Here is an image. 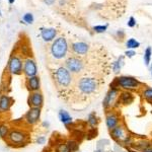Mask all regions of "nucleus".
<instances>
[{"mask_svg":"<svg viewBox=\"0 0 152 152\" xmlns=\"http://www.w3.org/2000/svg\"><path fill=\"white\" fill-rule=\"evenodd\" d=\"M135 99L134 94L131 91H127V90H123L120 92L119 99H118V107H120V104L122 105H129L133 104Z\"/></svg>","mask_w":152,"mask_h":152,"instance_id":"obj_14","label":"nucleus"},{"mask_svg":"<svg viewBox=\"0 0 152 152\" xmlns=\"http://www.w3.org/2000/svg\"><path fill=\"white\" fill-rule=\"evenodd\" d=\"M150 73H151V76H152V64L150 65Z\"/></svg>","mask_w":152,"mask_h":152,"instance_id":"obj_41","label":"nucleus"},{"mask_svg":"<svg viewBox=\"0 0 152 152\" xmlns=\"http://www.w3.org/2000/svg\"><path fill=\"white\" fill-rule=\"evenodd\" d=\"M71 49L76 55H85L89 51V45L85 42H75L71 45Z\"/></svg>","mask_w":152,"mask_h":152,"instance_id":"obj_15","label":"nucleus"},{"mask_svg":"<svg viewBox=\"0 0 152 152\" xmlns=\"http://www.w3.org/2000/svg\"><path fill=\"white\" fill-rule=\"evenodd\" d=\"M141 85L142 83L137 78H135L134 76L127 75L118 76L111 83V87L119 88V89L127 90V91H132V90L138 89Z\"/></svg>","mask_w":152,"mask_h":152,"instance_id":"obj_1","label":"nucleus"},{"mask_svg":"<svg viewBox=\"0 0 152 152\" xmlns=\"http://www.w3.org/2000/svg\"><path fill=\"white\" fill-rule=\"evenodd\" d=\"M142 97L149 102H152V87H146L142 91Z\"/></svg>","mask_w":152,"mask_h":152,"instance_id":"obj_25","label":"nucleus"},{"mask_svg":"<svg viewBox=\"0 0 152 152\" xmlns=\"http://www.w3.org/2000/svg\"><path fill=\"white\" fill-rule=\"evenodd\" d=\"M72 73L64 66L56 68L53 72V78L56 85L61 89H66L72 83Z\"/></svg>","mask_w":152,"mask_h":152,"instance_id":"obj_2","label":"nucleus"},{"mask_svg":"<svg viewBox=\"0 0 152 152\" xmlns=\"http://www.w3.org/2000/svg\"><path fill=\"white\" fill-rule=\"evenodd\" d=\"M26 87L31 92L39 91L41 87V81L40 78L38 76H33V77H28L26 79Z\"/></svg>","mask_w":152,"mask_h":152,"instance_id":"obj_18","label":"nucleus"},{"mask_svg":"<svg viewBox=\"0 0 152 152\" xmlns=\"http://www.w3.org/2000/svg\"><path fill=\"white\" fill-rule=\"evenodd\" d=\"M56 36H57V29L54 28H43L41 31V37L46 43L52 42Z\"/></svg>","mask_w":152,"mask_h":152,"instance_id":"obj_17","label":"nucleus"},{"mask_svg":"<svg viewBox=\"0 0 152 152\" xmlns=\"http://www.w3.org/2000/svg\"><path fill=\"white\" fill-rule=\"evenodd\" d=\"M121 117H120L119 113L115 110H110V111L105 112V125L109 130L116 128L118 125L121 124Z\"/></svg>","mask_w":152,"mask_h":152,"instance_id":"obj_10","label":"nucleus"},{"mask_svg":"<svg viewBox=\"0 0 152 152\" xmlns=\"http://www.w3.org/2000/svg\"><path fill=\"white\" fill-rule=\"evenodd\" d=\"M120 92L121 91L119 88L110 87L109 91L107 92L104 100H102V107L105 112L118 107V99H119Z\"/></svg>","mask_w":152,"mask_h":152,"instance_id":"obj_5","label":"nucleus"},{"mask_svg":"<svg viewBox=\"0 0 152 152\" xmlns=\"http://www.w3.org/2000/svg\"><path fill=\"white\" fill-rule=\"evenodd\" d=\"M124 64H125L124 56H120V57L118 58L117 60L112 64V69H113V71H114V73L118 74V73H119L120 71L122 70V68H123Z\"/></svg>","mask_w":152,"mask_h":152,"instance_id":"obj_21","label":"nucleus"},{"mask_svg":"<svg viewBox=\"0 0 152 152\" xmlns=\"http://www.w3.org/2000/svg\"><path fill=\"white\" fill-rule=\"evenodd\" d=\"M56 0H44V2H45L47 5H53L54 3H55Z\"/></svg>","mask_w":152,"mask_h":152,"instance_id":"obj_35","label":"nucleus"},{"mask_svg":"<svg viewBox=\"0 0 152 152\" xmlns=\"http://www.w3.org/2000/svg\"><path fill=\"white\" fill-rule=\"evenodd\" d=\"M94 152H104V149H99V148H96L94 150Z\"/></svg>","mask_w":152,"mask_h":152,"instance_id":"obj_37","label":"nucleus"},{"mask_svg":"<svg viewBox=\"0 0 152 152\" xmlns=\"http://www.w3.org/2000/svg\"><path fill=\"white\" fill-rule=\"evenodd\" d=\"M65 67L70 71L71 73L78 74L84 68V63L81 59L77 57H69L65 61Z\"/></svg>","mask_w":152,"mask_h":152,"instance_id":"obj_7","label":"nucleus"},{"mask_svg":"<svg viewBox=\"0 0 152 152\" xmlns=\"http://www.w3.org/2000/svg\"><path fill=\"white\" fill-rule=\"evenodd\" d=\"M43 125H44V126H49V123H47V122H44V123H43Z\"/></svg>","mask_w":152,"mask_h":152,"instance_id":"obj_40","label":"nucleus"},{"mask_svg":"<svg viewBox=\"0 0 152 152\" xmlns=\"http://www.w3.org/2000/svg\"><path fill=\"white\" fill-rule=\"evenodd\" d=\"M66 145H67L68 148L70 149L71 152H76L78 150V148H79V145H78V143L74 140H68L66 142Z\"/></svg>","mask_w":152,"mask_h":152,"instance_id":"obj_26","label":"nucleus"},{"mask_svg":"<svg viewBox=\"0 0 152 152\" xmlns=\"http://www.w3.org/2000/svg\"><path fill=\"white\" fill-rule=\"evenodd\" d=\"M143 152H152V146L151 147H149L148 149H146L145 151H143Z\"/></svg>","mask_w":152,"mask_h":152,"instance_id":"obj_38","label":"nucleus"},{"mask_svg":"<svg viewBox=\"0 0 152 152\" xmlns=\"http://www.w3.org/2000/svg\"><path fill=\"white\" fill-rule=\"evenodd\" d=\"M110 134H111L112 138L119 144L123 143L124 140L128 137V135H129L126 127H125V125L122 123L120 125H118L116 128H114L113 130H110Z\"/></svg>","mask_w":152,"mask_h":152,"instance_id":"obj_8","label":"nucleus"},{"mask_svg":"<svg viewBox=\"0 0 152 152\" xmlns=\"http://www.w3.org/2000/svg\"><path fill=\"white\" fill-rule=\"evenodd\" d=\"M34 15H33V13H29V12H28V13H26V14H23V20L26 23H28V24H31L34 23Z\"/></svg>","mask_w":152,"mask_h":152,"instance_id":"obj_28","label":"nucleus"},{"mask_svg":"<svg viewBox=\"0 0 152 152\" xmlns=\"http://www.w3.org/2000/svg\"><path fill=\"white\" fill-rule=\"evenodd\" d=\"M151 146H152L151 141L147 140V139H139V140H136V141L134 140V142L132 143V145L130 147L133 148L134 150H137L139 152H143Z\"/></svg>","mask_w":152,"mask_h":152,"instance_id":"obj_16","label":"nucleus"},{"mask_svg":"<svg viewBox=\"0 0 152 152\" xmlns=\"http://www.w3.org/2000/svg\"><path fill=\"white\" fill-rule=\"evenodd\" d=\"M14 1H15V0H8V3L12 4V3H14Z\"/></svg>","mask_w":152,"mask_h":152,"instance_id":"obj_39","label":"nucleus"},{"mask_svg":"<svg viewBox=\"0 0 152 152\" xmlns=\"http://www.w3.org/2000/svg\"><path fill=\"white\" fill-rule=\"evenodd\" d=\"M127 24H128L129 28H134V26H136V19H135V18L131 16V18H129V20H128V23H127Z\"/></svg>","mask_w":152,"mask_h":152,"instance_id":"obj_31","label":"nucleus"},{"mask_svg":"<svg viewBox=\"0 0 152 152\" xmlns=\"http://www.w3.org/2000/svg\"><path fill=\"white\" fill-rule=\"evenodd\" d=\"M99 117H97V115L95 112L90 113V114L87 116V124L89 125L91 128H96L97 125H99Z\"/></svg>","mask_w":152,"mask_h":152,"instance_id":"obj_22","label":"nucleus"},{"mask_svg":"<svg viewBox=\"0 0 152 152\" xmlns=\"http://www.w3.org/2000/svg\"><path fill=\"white\" fill-rule=\"evenodd\" d=\"M126 47L128 48V50H134V49H137V48L140 47V43H139L137 40H135V39L131 38L127 41Z\"/></svg>","mask_w":152,"mask_h":152,"instance_id":"obj_24","label":"nucleus"},{"mask_svg":"<svg viewBox=\"0 0 152 152\" xmlns=\"http://www.w3.org/2000/svg\"><path fill=\"white\" fill-rule=\"evenodd\" d=\"M58 117L61 123L64 124L65 126H68V125L72 124V122H73L72 117H71L69 115V113L66 112L65 110H60L58 113Z\"/></svg>","mask_w":152,"mask_h":152,"instance_id":"obj_20","label":"nucleus"},{"mask_svg":"<svg viewBox=\"0 0 152 152\" xmlns=\"http://www.w3.org/2000/svg\"><path fill=\"white\" fill-rule=\"evenodd\" d=\"M57 151L58 152H71L70 149L68 148L66 144H60L58 147V149H57Z\"/></svg>","mask_w":152,"mask_h":152,"instance_id":"obj_30","label":"nucleus"},{"mask_svg":"<svg viewBox=\"0 0 152 152\" xmlns=\"http://www.w3.org/2000/svg\"><path fill=\"white\" fill-rule=\"evenodd\" d=\"M151 56H152V48L147 47L145 49V51H144V55H143V60L146 66H150Z\"/></svg>","mask_w":152,"mask_h":152,"instance_id":"obj_23","label":"nucleus"},{"mask_svg":"<svg viewBox=\"0 0 152 152\" xmlns=\"http://www.w3.org/2000/svg\"><path fill=\"white\" fill-rule=\"evenodd\" d=\"M125 55L128 58H133L134 56L136 55V52H135L134 50H127L126 52H125Z\"/></svg>","mask_w":152,"mask_h":152,"instance_id":"obj_32","label":"nucleus"},{"mask_svg":"<svg viewBox=\"0 0 152 152\" xmlns=\"http://www.w3.org/2000/svg\"><path fill=\"white\" fill-rule=\"evenodd\" d=\"M41 118V107H31L24 116V121L28 125H35Z\"/></svg>","mask_w":152,"mask_h":152,"instance_id":"obj_12","label":"nucleus"},{"mask_svg":"<svg viewBox=\"0 0 152 152\" xmlns=\"http://www.w3.org/2000/svg\"><path fill=\"white\" fill-rule=\"evenodd\" d=\"M28 140V133L20 130H11L7 136V141L13 146H20L26 144Z\"/></svg>","mask_w":152,"mask_h":152,"instance_id":"obj_6","label":"nucleus"},{"mask_svg":"<svg viewBox=\"0 0 152 152\" xmlns=\"http://www.w3.org/2000/svg\"><path fill=\"white\" fill-rule=\"evenodd\" d=\"M45 142H46V138L44 136H39L36 140V143L40 144V145H42V144H45Z\"/></svg>","mask_w":152,"mask_h":152,"instance_id":"obj_33","label":"nucleus"},{"mask_svg":"<svg viewBox=\"0 0 152 152\" xmlns=\"http://www.w3.org/2000/svg\"><path fill=\"white\" fill-rule=\"evenodd\" d=\"M77 88L84 95L94 94L99 88V81L95 77H82L78 80Z\"/></svg>","mask_w":152,"mask_h":152,"instance_id":"obj_4","label":"nucleus"},{"mask_svg":"<svg viewBox=\"0 0 152 152\" xmlns=\"http://www.w3.org/2000/svg\"><path fill=\"white\" fill-rule=\"evenodd\" d=\"M7 69H8V72L12 75L20 74L23 69V63L21 58L18 56H12L8 62Z\"/></svg>","mask_w":152,"mask_h":152,"instance_id":"obj_9","label":"nucleus"},{"mask_svg":"<svg viewBox=\"0 0 152 152\" xmlns=\"http://www.w3.org/2000/svg\"><path fill=\"white\" fill-rule=\"evenodd\" d=\"M117 35L119 36V38L121 39V40H123V38L125 37V33H124L123 29H119V31H117Z\"/></svg>","mask_w":152,"mask_h":152,"instance_id":"obj_34","label":"nucleus"},{"mask_svg":"<svg viewBox=\"0 0 152 152\" xmlns=\"http://www.w3.org/2000/svg\"><path fill=\"white\" fill-rule=\"evenodd\" d=\"M0 15H1V10H0Z\"/></svg>","mask_w":152,"mask_h":152,"instance_id":"obj_42","label":"nucleus"},{"mask_svg":"<svg viewBox=\"0 0 152 152\" xmlns=\"http://www.w3.org/2000/svg\"><path fill=\"white\" fill-rule=\"evenodd\" d=\"M9 128L5 124H0V137L1 138H6L9 134Z\"/></svg>","mask_w":152,"mask_h":152,"instance_id":"obj_27","label":"nucleus"},{"mask_svg":"<svg viewBox=\"0 0 152 152\" xmlns=\"http://www.w3.org/2000/svg\"><path fill=\"white\" fill-rule=\"evenodd\" d=\"M69 50L68 42L64 37H59L55 41H53L50 47V53L52 57L56 60H62L66 58Z\"/></svg>","mask_w":152,"mask_h":152,"instance_id":"obj_3","label":"nucleus"},{"mask_svg":"<svg viewBox=\"0 0 152 152\" xmlns=\"http://www.w3.org/2000/svg\"><path fill=\"white\" fill-rule=\"evenodd\" d=\"M28 104L31 107H42L44 104V96L42 92L39 91L31 92L28 97Z\"/></svg>","mask_w":152,"mask_h":152,"instance_id":"obj_13","label":"nucleus"},{"mask_svg":"<svg viewBox=\"0 0 152 152\" xmlns=\"http://www.w3.org/2000/svg\"><path fill=\"white\" fill-rule=\"evenodd\" d=\"M107 29V24H104V26H94V31H95V33H97V34L104 33Z\"/></svg>","mask_w":152,"mask_h":152,"instance_id":"obj_29","label":"nucleus"},{"mask_svg":"<svg viewBox=\"0 0 152 152\" xmlns=\"http://www.w3.org/2000/svg\"><path fill=\"white\" fill-rule=\"evenodd\" d=\"M126 148H127V150H128V152H139L137 150H134V149L131 148V147H126Z\"/></svg>","mask_w":152,"mask_h":152,"instance_id":"obj_36","label":"nucleus"},{"mask_svg":"<svg viewBox=\"0 0 152 152\" xmlns=\"http://www.w3.org/2000/svg\"><path fill=\"white\" fill-rule=\"evenodd\" d=\"M12 104V99L10 96L6 94H2L0 96V112L5 113L8 112Z\"/></svg>","mask_w":152,"mask_h":152,"instance_id":"obj_19","label":"nucleus"},{"mask_svg":"<svg viewBox=\"0 0 152 152\" xmlns=\"http://www.w3.org/2000/svg\"><path fill=\"white\" fill-rule=\"evenodd\" d=\"M23 73L26 77H33V76H37L38 73V67L35 62V60L31 58H28L24 60L23 62Z\"/></svg>","mask_w":152,"mask_h":152,"instance_id":"obj_11","label":"nucleus"}]
</instances>
